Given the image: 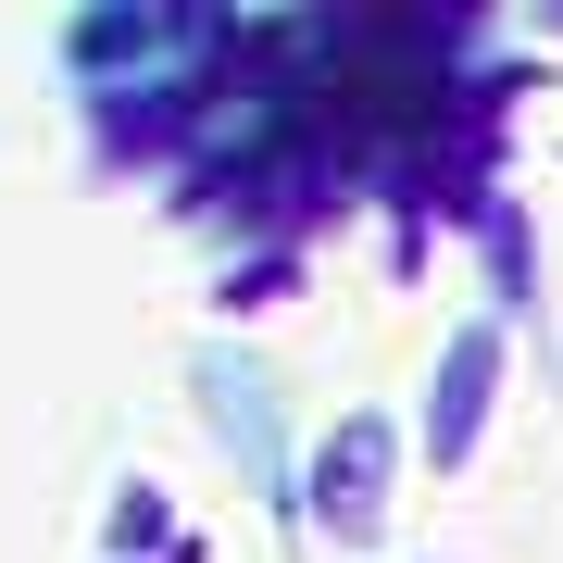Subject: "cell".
<instances>
[{
	"label": "cell",
	"mask_w": 563,
	"mask_h": 563,
	"mask_svg": "<svg viewBox=\"0 0 563 563\" xmlns=\"http://www.w3.org/2000/svg\"><path fill=\"white\" fill-rule=\"evenodd\" d=\"M488 401H501V325H451L439 376H426V463H439V476H463V463H476Z\"/></svg>",
	"instance_id": "6da1fadb"
},
{
	"label": "cell",
	"mask_w": 563,
	"mask_h": 563,
	"mask_svg": "<svg viewBox=\"0 0 563 563\" xmlns=\"http://www.w3.org/2000/svg\"><path fill=\"white\" fill-rule=\"evenodd\" d=\"M313 526L325 539H376L388 526V413H339L313 451Z\"/></svg>",
	"instance_id": "7a4b0ae2"
},
{
	"label": "cell",
	"mask_w": 563,
	"mask_h": 563,
	"mask_svg": "<svg viewBox=\"0 0 563 563\" xmlns=\"http://www.w3.org/2000/svg\"><path fill=\"white\" fill-rule=\"evenodd\" d=\"M176 25H201V13H76V63H88V76H113V63H151Z\"/></svg>",
	"instance_id": "3957f363"
},
{
	"label": "cell",
	"mask_w": 563,
	"mask_h": 563,
	"mask_svg": "<svg viewBox=\"0 0 563 563\" xmlns=\"http://www.w3.org/2000/svg\"><path fill=\"white\" fill-rule=\"evenodd\" d=\"M113 539H125V551L163 539V488H125V501H113Z\"/></svg>",
	"instance_id": "277c9868"
},
{
	"label": "cell",
	"mask_w": 563,
	"mask_h": 563,
	"mask_svg": "<svg viewBox=\"0 0 563 563\" xmlns=\"http://www.w3.org/2000/svg\"><path fill=\"white\" fill-rule=\"evenodd\" d=\"M539 25H563V0H551V13H539Z\"/></svg>",
	"instance_id": "5b68a950"
}]
</instances>
